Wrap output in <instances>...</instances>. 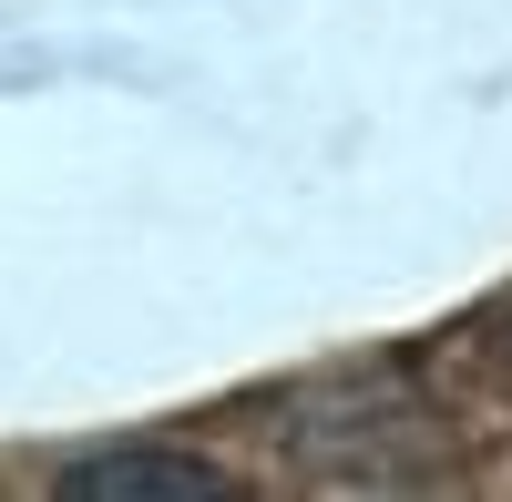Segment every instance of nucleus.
Segmentation results:
<instances>
[{"mask_svg": "<svg viewBox=\"0 0 512 502\" xmlns=\"http://www.w3.org/2000/svg\"><path fill=\"white\" fill-rule=\"evenodd\" d=\"M62 492H82V502H134V492L205 502V492H226V472L216 462H185V451H82V462L62 472Z\"/></svg>", "mask_w": 512, "mask_h": 502, "instance_id": "1", "label": "nucleus"}]
</instances>
